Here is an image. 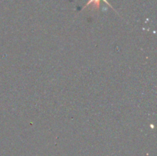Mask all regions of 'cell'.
Here are the masks:
<instances>
[{
    "mask_svg": "<svg viewBox=\"0 0 157 156\" xmlns=\"http://www.w3.org/2000/svg\"><path fill=\"white\" fill-rule=\"evenodd\" d=\"M101 1L104 2H105L107 5H108V6H110V7L113 10L115 11V9H113V7H112L111 5H110V3H109L107 1V0H88V2H87V4H86L85 6H84V7L82 8V9H86L87 7H88V6H91L92 9H93L94 10L98 11L100 9V6H101Z\"/></svg>",
    "mask_w": 157,
    "mask_h": 156,
    "instance_id": "6da1fadb",
    "label": "cell"
}]
</instances>
